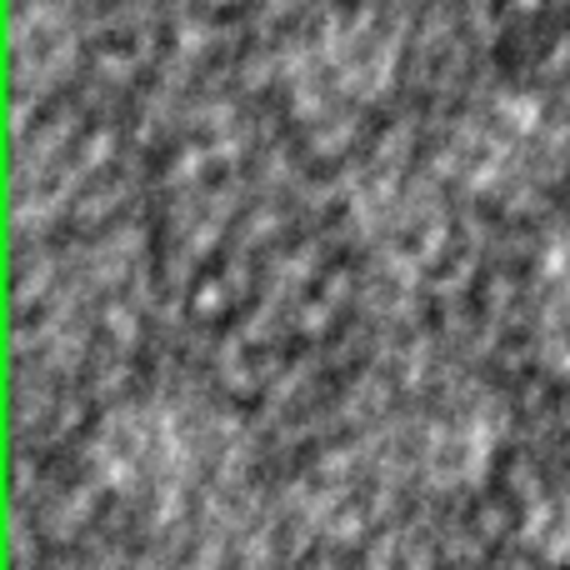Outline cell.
<instances>
[{"label":"cell","mask_w":570,"mask_h":570,"mask_svg":"<svg viewBox=\"0 0 570 570\" xmlns=\"http://www.w3.org/2000/svg\"><path fill=\"white\" fill-rule=\"evenodd\" d=\"M525 541H531L546 561L570 566V491H556L546 505H535L531 525H525Z\"/></svg>","instance_id":"6da1fadb"}]
</instances>
